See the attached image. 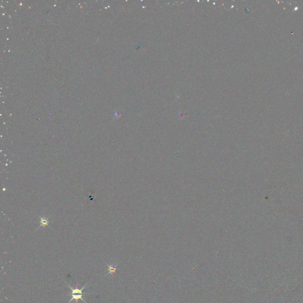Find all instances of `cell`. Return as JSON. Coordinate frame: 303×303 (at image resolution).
<instances>
[{
    "mask_svg": "<svg viewBox=\"0 0 303 303\" xmlns=\"http://www.w3.org/2000/svg\"><path fill=\"white\" fill-rule=\"evenodd\" d=\"M65 283H66V285H67V286H68V287H69V288H70V289L71 290L72 292H71L70 294H83V289L85 288V287L88 285V284L89 283V282H88V283H87L85 285H84V286L83 287V288H78V286H79V284H77V286H76V287H75V288H73L72 287H71L70 285H69V284H68L66 282H65Z\"/></svg>",
    "mask_w": 303,
    "mask_h": 303,
    "instance_id": "6da1fadb",
    "label": "cell"
},
{
    "mask_svg": "<svg viewBox=\"0 0 303 303\" xmlns=\"http://www.w3.org/2000/svg\"><path fill=\"white\" fill-rule=\"evenodd\" d=\"M84 295V294H68V295H70L72 297V298H70V299L68 301V303H70L72 300H75L76 301V303H78V300L79 299H81L83 300L85 303H87L83 298V295Z\"/></svg>",
    "mask_w": 303,
    "mask_h": 303,
    "instance_id": "3957f363",
    "label": "cell"
},
{
    "mask_svg": "<svg viewBox=\"0 0 303 303\" xmlns=\"http://www.w3.org/2000/svg\"><path fill=\"white\" fill-rule=\"evenodd\" d=\"M42 224L45 225L46 224H48V220H45V219H42Z\"/></svg>",
    "mask_w": 303,
    "mask_h": 303,
    "instance_id": "277c9868",
    "label": "cell"
},
{
    "mask_svg": "<svg viewBox=\"0 0 303 303\" xmlns=\"http://www.w3.org/2000/svg\"><path fill=\"white\" fill-rule=\"evenodd\" d=\"M106 263L108 267V273L106 275H108L110 274L112 277H113V274H115L116 272V267L117 266L118 263H117V264H115V263Z\"/></svg>",
    "mask_w": 303,
    "mask_h": 303,
    "instance_id": "7a4b0ae2",
    "label": "cell"
}]
</instances>
